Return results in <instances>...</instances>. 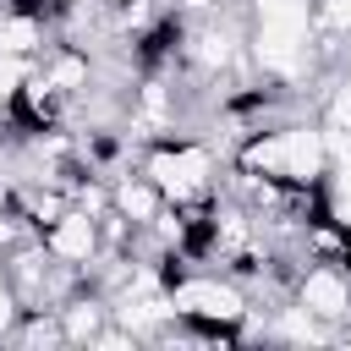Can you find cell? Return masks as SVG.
I'll use <instances>...</instances> for the list:
<instances>
[{
    "label": "cell",
    "mask_w": 351,
    "mask_h": 351,
    "mask_svg": "<svg viewBox=\"0 0 351 351\" xmlns=\"http://www.w3.org/2000/svg\"><path fill=\"white\" fill-rule=\"evenodd\" d=\"M324 126H351V66L335 77V88L324 93Z\"/></svg>",
    "instance_id": "4"
},
{
    "label": "cell",
    "mask_w": 351,
    "mask_h": 351,
    "mask_svg": "<svg viewBox=\"0 0 351 351\" xmlns=\"http://www.w3.org/2000/svg\"><path fill=\"white\" fill-rule=\"evenodd\" d=\"M38 241H44V247H49L60 263H77V269H88V263L104 252V230H99V214L77 208V203H71V208H66V214H60V219H55V225L38 236Z\"/></svg>",
    "instance_id": "2"
},
{
    "label": "cell",
    "mask_w": 351,
    "mask_h": 351,
    "mask_svg": "<svg viewBox=\"0 0 351 351\" xmlns=\"http://www.w3.org/2000/svg\"><path fill=\"white\" fill-rule=\"evenodd\" d=\"M110 208H115L126 225H154L170 203H165V192H159L137 165H132V170H121V176L110 181Z\"/></svg>",
    "instance_id": "3"
},
{
    "label": "cell",
    "mask_w": 351,
    "mask_h": 351,
    "mask_svg": "<svg viewBox=\"0 0 351 351\" xmlns=\"http://www.w3.org/2000/svg\"><path fill=\"white\" fill-rule=\"evenodd\" d=\"M291 302L307 307L318 324H329L335 335L351 324V269L335 263V258H307L296 285H291Z\"/></svg>",
    "instance_id": "1"
}]
</instances>
